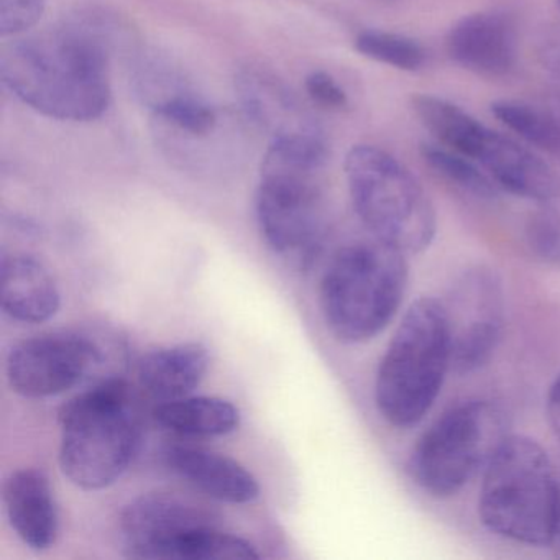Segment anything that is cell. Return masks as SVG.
I'll use <instances>...</instances> for the list:
<instances>
[{"label": "cell", "instance_id": "obj_1", "mask_svg": "<svg viewBox=\"0 0 560 560\" xmlns=\"http://www.w3.org/2000/svg\"><path fill=\"white\" fill-rule=\"evenodd\" d=\"M110 45L109 24L97 15H81L57 31L5 45L0 78L44 116L90 122L110 104Z\"/></svg>", "mask_w": 560, "mask_h": 560}, {"label": "cell", "instance_id": "obj_2", "mask_svg": "<svg viewBox=\"0 0 560 560\" xmlns=\"http://www.w3.org/2000/svg\"><path fill=\"white\" fill-rule=\"evenodd\" d=\"M60 465L71 483L88 491L116 483L142 445V418L132 389L109 378L61 408Z\"/></svg>", "mask_w": 560, "mask_h": 560}, {"label": "cell", "instance_id": "obj_3", "mask_svg": "<svg viewBox=\"0 0 560 560\" xmlns=\"http://www.w3.org/2000/svg\"><path fill=\"white\" fill-rule=\"evenodd\" d=\"M327 162L320 133L271 140L261 163L257 221L268 247L306 260L324 237L319 176Z\"/></svg>", "mask_w": 560, "mask_h": 560}, {"label": "cell", "instance_id": "obj_4", "mask_svg": "<svg viewBox=\"0 0 560 560\" xmlns=\"http://www.w3.org/2000/svg\"><path fill=\"white\" fill-rule=\"evenodd\" d=\"M405 255L375 237L337 250L319 288L320 313L334 337L365 343L392 324L408 288Z\"/></svg>", "mask_w": 560, "mask_h": 560}, {"label": "cell", "instance_id": "obj_5", "mask_svg": "<svg viewBox=\"0 0 560 560\" xmlns=\"http://www.w3.org/2000/svg\"><path fill=\"white\" fill-rule=\"evenodd\" d=\"M451 372V337L442 301L416 300L402 316L376 372L375 402L393 428L418 424Z\"/></svg>", "mask_w": 560, "mask_h": 560}, {"label": "cell", "instance_id": "obj_6", "mask_svg": "<svg viewBox=\"0 0 560 560\" xmlns=\"http://www.w3.org/2000/svg\"><path fill=\"white\" fill-rule=\"evenodd\" d=\"M560 487L547 452L511 434L483 471L478 514L498 536L526 546L556 542Z\"/></svg>", "mask_w": 560, "mask_h": 560}, {"label": "cell", "instance_id": "obj_7", "mask_svg": "<svg viewBox=\"0 0 560 560\" xmlns=\"http://www.w3.org/2000/svg\"><path fill=\"white\" fill-rule=\"evenodd\" d=\"M353 209L370 234L402 254H421L438 234V214L419 179L398 159L373 145L346 156Z\"/></svg>", "mask_w": 560, "mask_h": 560}, {"label": "cell", "instance_id": "obj_8", "mask_svg": "<svg viewBox=\"0 0 560 560\" xmlns=\"http://www.w3.org/2000/svg\"><path fill=\"white\" fill-rule=\"evenodd\" d=\"M510 435V419L498 402H462L418 439L409 455V474L425 493L454 497L477 475H483Z\"/></svg>", "mask_w": 560, "mask_h": 560}, {"label": "cell", "instance_id": "obj_9", "mask_svg": "<svg viewBox=\"0 0 560 560\" xmlns=\"http://www.w3.org/2000/svg\"><path fill=\"white\" fill-rule=\"evenodd\" d=\"M438 140L477 163L500 191L542 206L560 198V176L549 163L510 137L494 132L462 107L442 117Z\"/></svg>", "mask_w": 560, "mask_h": 560}, {"label": "cell", "instance_id": "obj_10", "mask_svg": "<svg viewBox=\"0 0 560 560\" xmlns=\"http://www.w3.org/2000/svg\"><path fill=\"white\" fill-rule=\"evenodd\" d=\"M451 337V372L470 375L483 369L500 347L504 330L503 284L487 267L468 268L442 301Z\"/></svg>", "mask_w": 560, "mask_h": 560}, {"label": "cell", "instance_id": "obj_11", "mask_svg": "<svg viewBox=\"0 0 560 560\" xmlns=\"http://www.w3.org/2000/svg\"><path fill=\"white\" fill-rule=\"evenodd\" d=\"M93 340L77 332H48L22 340L9 353L5 375L24 398H50L74 388L100 362Z\"/></svg>", "mask_w": 560, "mask_h": 560}, {"label": "cell", "instance_id": "obj_12", "mask_svg": "<svg viewBox=\"0 0 560 560\" xmlns=\"http://www.w3.org/2000/svg\"><path fill=\"white\" fill-rule=\"evenodd\" d=\"M206 524H215L214 514L188 498L175 493L142 494L120 514L126 556L163 560L179 537Z\"/></svg>", "mask_w": 560, "mask_h": 560}, {"label": "cell", "instance_id": "obj_13", "mask_svg": "<svg viewBox=\"0 0 560 560\" xmlns=\"http://www.w3.org/2000/svg\"><path fill=\"white\" fill-rule=\"evenodd\" d=\"M445 48L464 70L481 77H504L516 67V27L501 12L465 15L452 25Z\"/></svg>", "mask_w": 560, "mask_h": 560}, {"label": "cell", "instance_id": "obj_14", "mask_svg": "<svg viewBox=\"0 0 560 560\" xmlns=\"http://www.w3.org/2000/svg\"><path fill=\"white\" fill-rule=\"evenodd\" d=\"M2 500L9 523L22 542L34 550H47L57 542L60 513L45 471L21 468L9 475Z\"/></svg>", "mask_w": 560, "mask_h": 560}, {"label": "cell", "instance_id": "obj_15", "mask_svg": "<svg viewBox=\"0 0 560 560\" xmlns=\"http://www.w3.org/2000/svg\"><path fill=\"white\" fill-rule=\"evenodd\" d=\"M61 294L51 271L28 254H4L0 260V306L11 319L42 324L60 310Z\"/></svg>", "mask_w": 560, "mask_h": 560}, {"label": "cell", "instance_id": "obj_16", "mask_svg": "<svg viewBox=\"0 0 560 560\" xmlns=\"http://www.w3.org/2000/svg\"><path fill=\"white\" fill-rule=\"evenodd\" d=\"M165 462L176 475L219 501L250 503L260 494L257 478L234 458L208 448L172 445Z\"/></svg>", "mask_w": 560, "mask_h": 560}, {"label": "cell", "instance_id": "obj_17", "mask_svg": "<svg viewBox=\"0 0 560 560\" xmlns=\"http://www.w3.org/2000/svg\"><path fill=\"white\" fill-rule=\"evenodd\" d=\"M208 349L199 342L176 343L150 350L137 365L140 386L160 401L185 398L208 373Z\"/></svg>", "mask_w": 560, "mask_h": 560}, {"label": "cell", "instance_id": "obj_18", "mask_svg": "<svg viewBox=\"0 0 560 560\" xmlns=\"http://www.w3.org/2000/svg\"><path fill=\"white\" fill-rule=\"evenodd\" d=\"M237 90L247 116L271 133V140L320 133L291 93L275 78L247 71L238 78Z\"/></svg>", "mask_w": 560, "mask_h": 560}, {"label": "cell", "instance_id": "obj_19", "mask_svg": "<svg viewBox=\"0 0 560 560\" xmlns=\"http://www.w3.org/2000/svg\"><path fill=\"white\" fill-rule=\"evenodd\" d=\"M155 421L175 434L189 438H214L234 432L241 412L228 399L215 396H185L156 406Z\"/></svg>", "mask_w": 560, "mask_h": 560}, {"label": "cell", "instance_id": "obj_20", "mask_svg": "<svg viewBox=\"0 0 560 560\" xmlns=\"http://www.w3.org/2000/svg\"><path fill=\"white\" fill-rule=\"evenodd\" d=\"M491 114L520 139L537 149H560V124L556 117L526 101L500 100L491 104Z\"/></svg>", "mask_w": 560, "mask_h": 560}, {"label": "cell", "instance_id": "obj_21", "mask_svg": "<svg viewBox=\"0 0 560 560\" xmlns=\"http://www.w3.org/2000/svg\"><path fill=\"white\" fill-rule=\"evenodd\" d=\"M421 156L429 168L462 191L478 199H497L500 196V188L494 185L493 179L467 156L441 143H422Z\"/></svg>", "mask_w": 560, "mask_h": 560}, {"label": "cell", "instance_id": "obj_22", "mask_svg": "<svg viewBox=\"0 0 560 560\" xmlns=\"http://www.w3.org/2000/svg\"><path fill=\"white\" fill-rule=\"evenodd\" d=\"M355 50L369 60L401 71L424 67L425 50L415 38L385 31H365L355 38Z\"/></svg>", "mask_w": 560, "mask_h": 560}, {"label": "cell", "instance_id": "obj_23", "mask_svg": "<svg viewBox=\"0 0 560 560\" xmlns=\"http://www.w3.org/2000/svg\"><path fill=\"white\" fill-rule=\"evenodd\" d=\"M152 109L163 124L191 139H206L219 122L214 107L183 91L153 104Z\"/></svg>", "mask_w": 560, "mask_h": 560}, {"label": "cell", "instance_id": "obj_24", "mask_svg": "<svg viewBox=\"0 0 560 560\" xmlns=\"http://www.w3.org/2000/svg\"><path fill=\"white\" fill-rule=\"evenodd\" d=\"M527 244L547 264L560 265V218L552 209L537 211L527 222Z\"/></svg>", "mask_w": 560, "mask_h": 560}, {"label": "cell", "instance_id": "obj_25", "mask_svg": "<svg viewBox=\"0 0 560 560\" xmlns=\"http://www.w3.org/2000/svg\"><path fill=\"white\" fill-rule=\"evenodd\" d=\"M45 11V0H0V35L18 37L35 27Z\"/></svg>", "mask_w": 560, "mask_h": 560}, {"label": "cell", "instance_id": "obj_26", "mask_svg": "<svg viewBox=\"0 0 560 560\" xmlns=\"http://www.w3.org/2000/svg\"><path fill=\"white\" fill-rule=\"evenodd\" d=\"M306 91L317 106L326 109L342 110L349 104V97L342 86L324 71H314L306 78Z\"/></svg>", "mask_w": 560, "mask_h": 560}, {"label": "cell", "instance_id": "obj_27", "mask_svg": "<svg viewBox=\"0 0 560 560\" xmlns=\"http://www.w3.org/2000/svg\"><path fill=\"white\" fill-rule=\"evenodd\" d=\"M537 57H539L544 70L550 71V73L560 78V25L546 32L542 40H540Z\"/></svg>", "mask_w": 560, "mask_h": 560}, {"label": "cell", "instance_id": "obj_28", "mask_svg": "<svg viewBox=\"0 0 560 560\" xmlns=\"http://www.w3.org/2000/svg\"><path fill=\"white\" fill-rule=\"evenodd\" d=\"M546 416L550 429L557 439H560V373L549 386L546 398Z\"/></svg>", "mask_w": 560, "mask_h": 560}, {"label": "cell", "instance_id": "obj_29", "mask_svg": "<svg viewBox=\"0 0 560 560\" xmlns=\"http://www.w3.org/2000/svg\"><path fill=\"white\" fill-rule=\"evenodd\" d=\"M556 542L560 544V511H559V523H557Z\"/></svg>", "mask_w": 560, "mask_h": 560}, {"label": "cell", "instance_id": "obj_30", "mask_svg": "<svg viewBox=\"0 0 560 560\" xmlns=\"http://www.w3.org/2000/svg\"><path fill=\"white\" fill-rule=\"evenodd\" d=\"M559 4H560V0H559Z\"/></svg>", "mask_w": 560, "mask_h": 560}]
</instances>
